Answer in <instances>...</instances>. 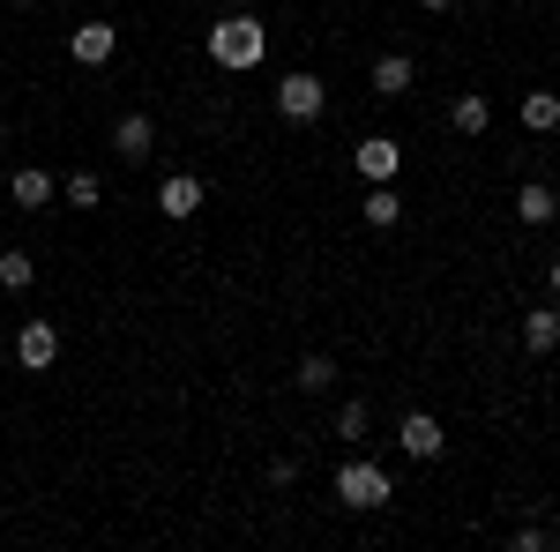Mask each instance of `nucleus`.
Segmentation results:
<instances>
[{"instance_id":"nucleus-11","label":"nucleus","mask_w":560,"mask_h":552,"mask_svg":"<svg viewBox=\"0 0 560 552\" xmlns=\"http://www.w3.org/2000/svg\"><path fill=\"white\" fill-rule=\"evenodd\" d=\"M411 83H419L411 52H382V60H374V90H382V97H404Z\"/></svg>"},{"instance_id":"nucleus-2","label":"nucleus","mask_w":560,"mask_h":552,"mask_svg":"<svg viewBox=\"0 0 560 552\" xmlns=\"http://www.w3.org/2000/svg\"><path fill=\"white\" fill-rule=\"evenodd\" d=\"M388 493H396V485H388V470L366 463V456L337 470V501H345V508H388Z\"/></svg>"},{"instance_id":"nucleus-21","label":"nucleus","mask_w":560,"mask_h":552,"mask_svg":"<svg viewBox=\"0 0 560 552\" xmlns=\"http://www.w3.org/2000/svg\"><path fill=\"white\" fill-rule=\"evenodd\" d=\"M419 8H427V15H448V8H456V0H419Z\"/></svg>"},{"instance_id":"nucleus-14","label":"nucleus","mask_w":560,"mask_h":552,"mask_svg":"<svg viewBox=\"0 0 560 552\" xmlns=\"http://www.w3.org/2000/svg\"><path fill=\"white\" fill-rule=\"evenodd\" d=\"M523 128H530V134H553L560 128V90H530V97H523Z\"/></svg>"},{"instance_id":"nucleus-16","label":"nucleus","mask_w":560,"mask_h":552,"mask_svg":"<svg viewBox=\"0 0 560 552\" xmlns=\"http://www.w3.org/2000/svg\"><path fill=\"white\" fill-rule=\"evenodd\" d=\"M448 120H456L464 134H486V128H493V105L471 90V97H456V105H448Z\"/></svg>"},{"instance_id":"nucleus-4","label":"nucleus","mask_w":560,"mask_h":552,"mask_svg":"<svg viewBox=\"0 0 560 552\" xmlns=\"http://www.w3.org/2000/svg\"><path fill=\"white\" fill-rule=\"evenodd\" d=\"M396 448H404L411 463H433V456L448 448V433H441V419H427V411H411V419L396 425Z\"/></svg>"},{"instance_id":"nucleus-13","label":"nucleus","mask_w":560,"mask_h":552,"mask_svg":"<svg viewBox=\"0 0 560 552\" xmlns=\"http://www.w3.org/2000/svg\"><path fill=\"white\" fill-rule=\"evenodd\" d=\"M523 343L546 359V351L560 343V306H530V314H523Z\"/></svg>"},{"instance_id":"nucleus-23","label":"nucleus","mask_w":560,"mask_h":552,"mask_svg":"<svg viewBox=\"0 0 560 552\" xmlns=\"http://www.w3.org/2000/svg\"><path fill=\"white\" fill-rule=\"evenodd\" d=\"M23 8H31V0H23Z\"/></svg>"},{"instance_id":"nucleus-18","label":"nucleus","mask_w":560,"mask_h":552,"mask_svg":"<svg viewBox=\"0 0 560 552\" xmlns=\"http://www.w3.org/2000/svg\"><path fill=\"white\" fill-rule=\"evenodd\" d=\"M31 277H38L31 255H0V284H8V292H31Z\"/></svg>"},{"instance_id":"nucleus-12","label":"nucleus","mask_w":560,"mask_h":552,"mask_svg":"<svg viewBox=\"0 0 560 552\" xmlns=\"http://www.w3.org/2000/svg\"><path fill=\"white\" fill-rule=\"evenodd\" d=\"M516 216H523V224H553V216H560L553 187H546V179H523V187H516Z\"/></svg>"},{"instance_id":"nucleus-9","label":"nucleus","mask_w":560,"mask_h":552,"mask_svg":"<svg viewBox=\"0 0 560 552\" xmlns=\"http://www.w3.org/2000/svg\"><path fill=\"white\" fill-rule=\"evenodd\" d=\"M113 150H120L128 165H142V157L158 150V128H150V113H128V120L113 128Z\"/></svg>"},{"instance_id":"nucleus-1","label":"nucleus","mask_w":560,"mask_h":552,"mask_svg":"<svg viewBox=\"0 0 560 552\" xmlns=\"http://www.w3.org/2000/svg\"><path fill=\"white\" fill-rule=\"evenodd\" d=\"M261 52H269V31H261L255 15H224V23H210V60L217 68L247 75V68H261Z\"/></svg>"},{"instance_id":"nucleus-22","label":"nucleus","mask_w":560,"mask_h":552,"mask_svg":"<svg viewBox=\"0 0 560 552\" xmlns=\"http://www.w3.org/2000/svg\"><path fill=\"white\" fill-rule=\"evenodd\" d=\"M553 292H560V255H553Z\"/></svg>"},{"instance_id":"nucleus-15","label":"nucleus","mask_w":560,"mask_h":552,"mask_svg":"<svg viewBox=\"0 0 560 552\" xmlns=\"http://www.w3.org/2000/svg\"><path fill=\"white\" fill-rule=\"evenodd\" d=\"M396 216H404V195H396V179H382V187H366V224H374V232H388Z\"/></svg>"},{"instance_id":"nucleus-17","label":"nucleus","mask_w":560,"mask_h":552,"mask_svg":"<svg viewBox=\"0 0 560 552\" xmlns=\"http://www.w3.org/2000/svg\"><path fill=\"white\" fill-rule=\"evenodd\" d=\"M329 381H337V366H329L322 351H314V359H300V388H306V396H322Z\"/></svg>"},{"instance_id":"nucleus-10","label":"nucleus","mask_w":560,"mask_h":552,"mask_svg":"<svg viewBox=\"0 0 560 552\" xmlns=\"http://www.w3.org/2000/svg\"><path fill=\"white\" fill-rule=\"evenodd\" d=\"M8 202H15V210H52V172L23 165L15 179H8Z\"/></svg>"},{"instance_id":"nucleus-19","label":"nucleus","mask_w":560,"mask_h":552,"mask_svg":"<svg viewBox=\"0 0 560 552\" xmlns=\"http://www.w3.org/2000/svg\"><path fill=\"white\" fill-rule=\"evenodd\" d=\"M97 195H105L97 172H75V179H68V210H97Z\"/></svg>"},{"instance_id":"nucleus-7","label":"nucleus","mask_w":560,"mask_h":552,"mask_svg":"<svg viewBox=\"0 0 560 552\" xmlns=\"http://www.w3.org/2000/svg\"><path fill=\"white\" fill-rule=\"evenodd\" d=\"M15 359H23L31 374H45V366L60 359V329H52V321H23V337H15Z\"/></svg>"},{"instance_id":"nucleus-6","label":"nucleus","mask_w":560,"mask_h":552,"mask_svg":"<svg viewBox=\"0 0 560 552\" xmlns=\"http://www.w3.org/2000/svg\"><path fill=\"white\" fill-rule=\"evenodd\" d=\"M396 172H404V150H396L388 134H366V142H359V179L382 187V179H396Z\"/></svg>"},{"instance_id":"nucleus-20","label":"nucleus","mask_w":560,"mask_h":552,"mask_svg":"<svg viewBox=\"0 0 560 552\" xmlns=\"http://www.w3.org/2000/svg\"><path fill=\"white\" fill-rule=\"evenodd\" d=\"M366 403H345V411H337V433H345V441H366Z\"/></svg>"},{"instance_id":"nucleus-5","label":"nucleus","mask_w":560,"mask_h":552,"mask_svg":"<svg viewBox=\"0 0 560 552\" xmlns=\"http://www.w3.org/2000/svg\"><path fill=\"white\" fill-rule=\"evenodd\" d=\"M158 210L173 216V224H179V216H195V210H202V179H195V172H165V179H158Z\"/></svg>"},{"instance_id":"nucleus-3","label":"nucleus","mask_w":560,"mask_h":552,"mask_svg":"<svg viewBox=\"0 0 560 552\" xmlns=\"http://www.w3.org/2000/svg\"><path fill=\"white\" fill-rule=\"evenodd\" d=\"M277 113H284V120H322V113H329V83H322V75H284V83H277Z\"/></svg>"},{"instance_id":"nucleus-8","label":"nucleus","mask_w":560,"mask_h":552,"mask_svg":"<svg viewBox=\"0 0 560 552\" xmlns=\"http://www.w3.org/2000/svg\"><path fill=\"white\" fill-rule=\"evenodd\" d=\"M68 52H75L83 68H105V60L120 52V31H113V23H83V31L68 38Z\"/></svg>"}]
</instances>
